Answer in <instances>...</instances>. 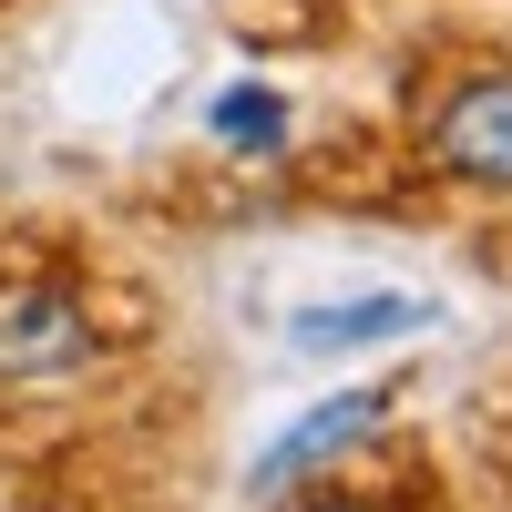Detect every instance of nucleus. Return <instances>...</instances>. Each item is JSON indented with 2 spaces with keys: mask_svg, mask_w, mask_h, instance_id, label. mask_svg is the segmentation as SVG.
I'll use <instances>...</instances> for the list:
<instances>
[{
  "mask_svg": "<svg viewBox=\"0 0 512 512\" xmlns=\"http://www.w3.org/2000/svg\"><path fill=\"white\" fill-rule=\"evenodd\" d=\"M93 308L52 277H0V390H62L93 369Z\"/></svg>",
  "mask_w": 512,
  "mask_h": 512,
  "instance_id": "f257e3e1",
  "label": "nucleus"
},
{
  "mask_svg": "<svg viewBox=\"0 0 512 512\" xmlns=\"http://www.w3.org/2000/svg\"><path fill=\"white\" fill-rule=\"evenodd\" d=\"M431 164L461 175V185H512V72H472V82L441 93Z\"/></svg>",
  "mask_w": 512,
  "mask_h": 512,
  "instance_id": "f03ea898",
  "label": "nucleus"
},
{
  "mask_svg": "<svg viewBox=\"0 0 512 512\" xmlns=\"http://www.w3.org/2000/svg\"><path fill=\"white\" fill-rule=\"evenodd\" d=\"M369 420H379V390H349V400L308 410L297 431H277V441H267V461H256V492H287V482L328 472V461L349 451V441H369Z\"/></svg>",
  "mask_w": 512,
  "mask_h": 512,
  "instance_id": "7ed1b4c3",
  "label": "nucleus"
},
{
  "mask_svg": "<svg viewBox=\"0 0 512 512\" xmlns=\"http://www.w3.org/2000/svg\"><path fill=\"white\" fill-rule=\"evenodd\" d=\"M410 328H431L420 297H359V308H308L297 349H369V338H410Z\"/></svg>",
  "mask_w": 512,
  "mask_h": 512,
  "instance_id": "20e7f679",
  "label": "nucleus"
},
{
  "mask_svg": "<svg viewBox=\"0 0 512 512\" xmlns=\"http://www.w3.org/2000/svg\"><path fill=\"white\" fill-rule=\"evenodd\" d=\"M216 144H226V154H277V144H287V93L236 82V93L216 103Z\"/></svg>",
  "mask_w": 512,
  "mask_h": 512,
  "instance_id": "39448f33",
  "label": "nucleus"
},
{
  "mask_svg": "<svg viewBox=\"0 0 512 512\" xmlns=\"http://www.w3.org/2000/svg\"><path fill=\"white\" fill-rule=\"evenodd\" d=\"M308 512H379V502H308Z\"/></svg>",
  "mask_w": 512,
  "mask_h": 512,
  "instance_id": "423d86ee",
  "label": "nucleus"
}]
</instances>
